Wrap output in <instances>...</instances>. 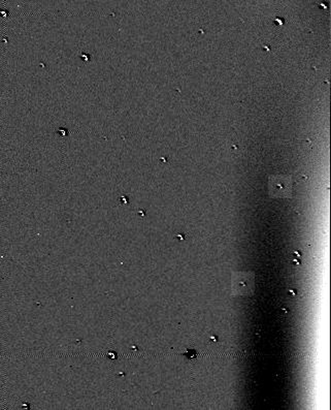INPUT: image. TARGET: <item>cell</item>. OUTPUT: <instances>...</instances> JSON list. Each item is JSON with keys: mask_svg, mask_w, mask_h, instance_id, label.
<instances>
[{"mask_svg": "<svg viewBox=\"0 0 331 410\" xmlns=\"http://www.w3.org/2000/svg\"><path fill=\"white\" fill-rule=\"evenodd\" d=\"M233 295H250L254 290V274L239 273L234 275L232 282Z\"/></svg>", "mask_w": 331, "mask_h": 410, "instance_id": "obj_1", "label": "cell"}, {"mask_svg": "<svg viewBox=\"0 0 331 410\" xmlns=\"http://www.w3.org/2000/svg\"><path fill=\"white\" fill-rule=\"evenodd\" d=\"M275 186L272 190H274V194L280 196V197H286L290 192L291 186L289 185L288 181L280 180V181H274Z\"/></svg>", "mask_w": 331, "mask_h": 410, "instance_id": "obj_2", "label": "cell"}]
</instances>
